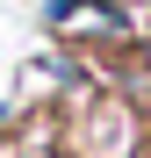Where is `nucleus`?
Here are the masks:
<instances>
[{
	"label": "nucleus",
	"instance_id": "nucleus-2",
	"mask_svg": "<svg viewBox=\"0 0 151 158\" xmlns=\"http://www.w3.org/2000/svg\"><path fill=\"white\" fill-rule=\"evenodd\" d=\"M144 58H151V43H144Z\"/></svg>",
	"mask_w": 151,
	"mask_h": 158
},
{
	"label": "nucleus",
	"instance_id": "nucleus-1",
	"mask_svg": "<svg viewBox=\"0 0 151 158\" xmlns=\"http://www.w3.org/2000/svg\"><path fill=\"white\" fill-rule=\"evenodd\" d=\"M50 29H65V36H115L122 15L108 0H50Z\"/></svg>",
	"mask_w": 151,
	"mask_h": 158
}]
</instances>
